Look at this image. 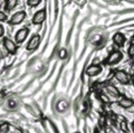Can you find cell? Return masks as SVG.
<instances>
[{"label":"cell","instance_id":"cell-15","mask_svg":"<svg viewBox=\"0 0 134 133\" xmlns=\"http://www.w3.org/2000/svg\"><path fill=\"white\" fill-rule=\"evenodd\" d=\"M10 130V124L8 122L0 123V133H9Z\"/></svg>","mask_w":134,"mask_h":133},{"label":"cell","instance_id":"cell-2","mask_svg":"<svg viewBox=\"0 0 134 133\" xmlns=\"http://www.w3.org/2000/svg\"><path fill=\"white\" fill-rule=\"evenodd\" d=\"M2 45L9 55H15L17 51H18V45H17V43L15 40L8 38V37H5V38L2 39Z\"/></svg>","mask_w":134,"mask_h":133},{"label":"cell","instance_id":"cell-12","mask_svg":"<svg viewBox=\"0 0 134 133\" xmlns=\"http://www.w3.org/2000/svg\"><path fill=\"white\" fill-rule=\"evenodd\" d=\"M18 5V0H5V10L6 11H10Z\"/></svg>","mask_w":134,"mask_h":133},{"label":"cell","instance_id":"cell-16","mask_svg":"<svg viewBox=\"0 0 134 133\" xmlns=\"http://www.w3.org/2000/svg\"><path fill=\"white\" fill-rule=\"evenodd\" d=\"M41 2V0H27V5L30 8H35L37 6H39Z\"/></svg>","mask_w":134,"mask_h":133},{"label":"cell","instance_id":"cell-23","mask_svg":"<svg viewBox=\"0 0 134 133\" xmlns=\"http://www.w3.org/2000/svg\"><path fill=\"white\" fill-rule=\"evenodd\" d=\"M94 133H100V131L98 130V129H95V130H94Z\"/></svg>","mask_w":134,"mask_h":133},{"label":"cell","instance_id":"cell-11","mask_svg":"<svg viewBox=\"0 0 134 133\" xmlns=\"http://www.w3.org/2000/svg\"><path fill=\"white\" fill-rule=\"evenodd\" d=\"M119 106L122 107V109H131L132 106H134V102L133 99H131L130 97L126 96H122L119 99Z\"/></svg>","mask_w":134,"mask_h":133},{"label":"cell","instance_id":"cell-18","mask_svg":"<svg viewBox=\"0 0 134 133\" xmlns=\"http://www.w3.org/2000/svg\"><path fill=\"white\" fill-rule=\"evenodd\" d=\"M127 55L131 57V58L134 57V43L130 44V46H129V48H127Z\"/></svg>","mask_w":134,"mask_h":133},{"label":"cell","instance_id":"cell-4","mask_svg":"<svg viewBox=\"0 0 134 133\" xmlns=\"http://www.w3.org/2000/svg\"><path fill=\"white\" fill-rule=\"evenodd\" d=\"M27 17V14H26V11H24V10H19V11H17L15 12L14 15L10 17V19L8 20V23H9L10 25H12V26H16V25H19V24H21L25 19H26Z\"/></svg>","mask_w":134,"mask_h":133},{"label":"cell","instance_id":"cell-25","mask_svg":"<svg viewBox=\"0 0 134 133\" xmlns=\"http://www.w3.org/2000/svg\"><path fill=\"white\" fill-rule=\"evenodd\" d=\"M75 133H81V132H75Z\"/></svg>","mask_w":134,"mask_h":133},{"label":"cell","instance_id":"cell-10","mask_svg":"<svg viewBox=\"0 0 134 133\" xmlns=\"http://www.w3.org/2000/svg\"><path fill=\"white\" fill-rule=\"evenodd\" d=\"M105 93L108 95V96H112L113 98H119V97H121V93H120L119 88H117L115 85H113V84L105 85Z\"/></svg>","mask_w":134,"mask_h":133},{"label":"cell","instance_id":"cell-21","mask_svg":"<svg viewBox=\"0 0 134 133\" xmlns=\"http://www.w3.org/2000/svg\"><path fill=\"white\" fill-rule=\"evenodd\" d=\"M3 36H5V28H3V26L0 24V38Z\"/></svg>","mask_w":134,"mask_h":133},{"label":"cell","instance_id":"cell-26","mask_svg":"<svg viewBox=\"0 0 134 133\" xmlns=\"http://www.w3.org/2000/svg\"><path fill=\"white\" fill-rule=\"evenodd\" d=\"M133 39H134V36H133Z\"/></svg>","mask_w":134,"mask_h":133},{"label":"cell","instance_id":"cell-17","mask_svg":"<svg viewBox=\"0 0 134 133\" xmlns=\"http://www.w3.org/2000/svg\"><path fill=\"white\" fill-rule=\"evenodd\" d=\"M67 56H68L67 49L62 48V49H59V51H58V57H59L60 59H65V58H67Z\"/></svg>","mask_w":134,"mask_h":133},{"label":"cell","instance_id":"cell-5","mask_svg":"<svg viewBox=\"0 0 134 133\" xmlns=\"http://www.w3.org/2000/svg\"><path fill=\"white\" fill-rule=\"evenodd\" d=\"M39 44H40V36L38 34H35L28 40V43L26 45V49L28 52H34V51H36V49H38Z\"/></svg>","mask_w":134,"mask_h":133},{"label":"cell","instance_id":"cell-7","mask_svg":"<svg viewBox=\"0 0 134 133\" xmlns=\"http://www.w3.org/2000/svg\"><path fill=\"white\" fill-rule=\"evenodd\" d=\"M46 18H47L46 9H40L35 12V15H34V17L31 19V24L32 25H41L46 20Z\"/></svg>","mask_w":134,"mask_h":133},{"label":"cell","instance_id":"cell-6","mask_svg":"<svg viewBox=\"0 0 134 133\" xmlns=\"http://www.w3.org/2000/svg\"><path fill=\"white\" fill-rule=\"evenodd\" d=\"M28 36H29V29L27 27H23L19 30H17L15 35V41L17 43V45H20L28 38Z\"/></svg>","mask_w":134,"mask_h":133},{"label":"cell","instance_id":"cell-14","mask_svg":"<svg viewBox=\"0 0 134 133\" xmlns=\"http://www.w3.org/2000/svg\"><path fill=\"white\" fill-rule=\"evenodd\" d=\"M98 98L100 99V102L103 103V104H105V105H108L110 104V96L106 94V93H99L98 94Z\"/></svg>","mask_w":134,"mask_h":133},{"label":"cell","instance_id":"cell-20","mask_svg":"<svg viewBox=\"0 0 134 133\" xmlns=\"http://www.w3.org/2000/svg\"><path fill=\"white\" fill-rule=\"evenodd\" d=\"M104 131H105V133H115V131L111 126H105L104 128Z\"/></svg>","mask_w":134,"mask_h":133},{"label":"cell","instance_id":"cell-24","mask_svg":"<svg viewBox=\"0 0 134 133\" xmlns=\"http://www.w3.org/2000/svg\"><path fill=\"white\" fill-rule=\"evenodd\" d=\"M132 132H133V133H134V122H133V123H132Z\"/></svg>","mask_w":134,"mask_h":133},{"label":"cell","instance_id":"cell-19","mask_svg":"<svg viewBox=\"0 0 134 133\" xmlns=\"http://www.w3.org/2000/svg\"><path fill=\"white\" fill-rule=\"evenodd\" d=\"M7 14L5 11H2V10H0V23H2V21H7Z\"/></svg>","mask_w":134,"mask_h":133},{"label":"cell","instance_id":"cell-8","mask_svg":"<svg viewBox=\"0 0 134 133\" xmlns=\"http://www.w3.org/2000/svg\"><path fill=\"white\" fill-rule=\"evenodd\" d=\"M103 70V67L100 65H97V64H93V65H90L88 67L86 68L85 70V74L87 76L90 77H94V76H97L102 73Z\"/></svg>","mask_w":134,"mask_h":133},{"label":"cell","instance_id":"cell-1","mask_svg":"<svg viewBox=\"0 0 134 133\" xmlns=\"http://www.w3.org/2000/svg\"><path fill=\"white\" fill-rule=\"evenodd\" d=\"M122 59H123V53L119 51V49H115V51H113L110 55L107 56L105 63L110 66H113V65L119 64Z\"/></svg>","mask_w":134,"mask_h":133},{"label":"cell","instance_id":"cell-13","mask_svg":"<svg viewBox=\"0 0 134 133\" xmlns=\"http://www.w3.org/2000/svg\"><path fill=\"white\" fill-rule=\"evenodd\" d=\"M120 129L123 133H130V128H129V123L125 119H123L122 121H120Z\"/></svg>","mask_w":134,"mask_h":133},{"label":"cell","instance_id":"cell-3","mask_svg":"<svg viewBox=\"0 0 134 133\" xmlns=\"http://www.w3.org/2000/svg\"><path fill=\"white\" fill-rule=\"evenodd\" d=\"M114 77L115 80L121 83L122 85H129L131 83V76L125 72V70H122V69H117L114 72Z\"/></svg>","mask_w":134,"mask_h":133},{"label":"cell","instance_id":"cell-9","mask_svg":"<svg viewBox=\"0 0 134 133\" xmlns=\"http://www.w3.org/2000/svg\"><path fill=\"white\" fill-rule=\"evenodd\" d=\"M113 43L119 48H122L125 45V43H126V37L122 32H115L113 35Z\"/></svg>","mask_w":134,"mask_h":133},{"label":"cell","instance_id":"cell-22","mask_svg":"<svg viewBox=\"0 0 134 133\" xmlns=\"http://www.w3.org/2000/svg\"><path fill=\"white\" fill-rule=\"evenodd\" d=\"M131 84H132L133 87H134V74H133V75H131Z\"/></svg>","mask_w":134,"mask_h":133}]
</instances>
